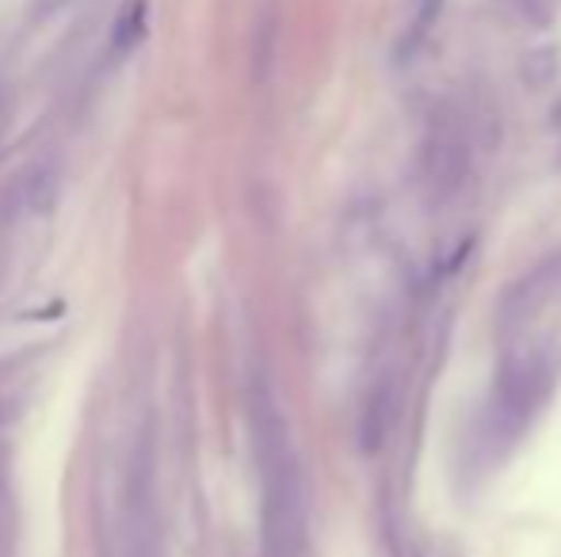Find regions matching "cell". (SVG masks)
<instances>
[{"label": "cell", "instance_id": "1", "mask_svg": "<svg viewBox=\"0 0 561 557\" xmlns=\"http://www.w3.org/2000/svg\"><path fill=\"white\" fill-rule=\"evenodd\" d=\"M252 443H256L260 477H264V554L302 557L310 527V492L306 474L290 446V428L279 413L272 386L256 382L249 397Z\"/></svg>", "mask_w": 561, "mask_h": 557}, {"label": "cell", "instance_id": "2", "mask_svg": "<svg viewBox=\"0 0 561 557\" xmlns=\"http://www.w3.org/2000/svg\"><path fill=\"white\" fill-rule=\"evenodd\" d=\"M550 386H554V363L547 348H516L504 356L493 402V423L504 431V439L524 431V423L547 402Z\"/></svg>", "mask_w": 561, "mask_h": 557}, {"label": "cell", "instance_id": "3", "mask_svg": "<svg viewBox=\"0 0 561 557\" xmlns=\"http://www.w3.org/2000/svg\"><path fill=\"white\" fill-rule=\"evenodd\" d=\"M466 172H470V146L462 138V127L450 119H439L432 127L428 141H424V156H421L424 192L436 202H447L462 187Z\"/></svg>", "mask_w": 561, "mask_h": 557}, {"label": "cell", "instance_id": "4", "mask_svg": "<svg viewBox=\"0 0 561 557\" xmlns=\"http://www.w3.org/2000/svg\"><path fill=\"white\" fill-rule=\"evenodd\" d=\"M561 294V256H547L542 264H535L519 282H512L508 294L501 298V313H496V325L504 336L527 328L550 302Z\"/></svg>", "mask_w": 561, "mask_h": 557}, {"label": "cell", "instance_id": "5", "mask_svg": "<svg viewBox=\"0 0 561 557\" xmlns=\"http://www.w3.org/2000/svg\"><path fill=\"white\" fill-rule=\"evenodd\" d=\"M279 35H283V20L279 8L264 4L256 15V27H252V81H267L279 58Z\"/></svg>", "mask_w": 561, "mask_h": 557}, {"label": "cell", "instance_id": "6", "mask_svg": "<svg viewBox=\"0 0 561 557\" xmlns=\"http://www.w3.org/2000/svg\"><path fill=\"white\" fill-rule=\"evenodd\" d=\"M390 423H393V382L382 379L367 397V409L359 417V439H363V451H378L390 436Z\"/></svg>", "mask_w": 561, "mask_h": 557}, {"label": "cell", "instance_id": "7", "mask_svg": "<svg viewBox=\"0 0 561 557\" xmlns=\"http://www.w3.org/2000/svg\"><path fill=\"white\" fill-rule=\"evenodd\" d=\"M23 210L35 218H46L58 202V169L54 164H38V169L27 172L23 179V195H20Z\"/></svg>", "mask_w": 561, "mask_h": 557}, {"label": "cell", "instance_id": "8", "mask_svg": "<svg viewBox=\"0 0 561 557\" xmlns=\"http://www.w3.org/2000/svg\"><path fill=\"white\" fill-rule=\"evenodd\" d=\"M146 20H149V4H146V0H130V4L123 8V15L115 20L112 50L115 54L134 50V46L141 43V35H146Z\"/></svg>", "mask_w": 561, "mask_h": 557}, {"label": "cell", "instance_id": "9", "mask_svg": "<svg viewBox=\"0 0 561 557\" xmlns=\"http://www.w3.org/2000/svg\"><path fill=\"white\" fill-rule=\"evenodd\" d=\"M444 4H447V0H416L413 23H409V35H405V43H401V50L413 54L416 46H421L424 38L432 35V27H436V20H439V12H444Z\"/></svg>", "mask_w": 561, "mask_h": 557}, {"label": "cell", "instance_id": "10", "mask_svg": "<svg viewBox=\"0 0 561 557\" xmlns=\"http://www.w3.org/2000/svg\"><path fill=\"white\" fill-rule=\"evenodd\" d=\"M554 73H558V61H554V54H550V50H539V54H531V58L524 61V81L531 84V89L550 84V81H554Z\"/></svg>", "mask_w": 561, "mask_h": 557}, {"label": "cell", "instance_id": "11", "mask_svg": "<svg viewBox=\"0 0 561 557\" xmlns=\"http://www.w3.org/2000/svg\"><path fill=\"white\" fill-rule=\"evenodd\" d=\"M0 546H4V500H0Z\"/></svg>", "mask_w": 561, "mask_h": 557}]
</instances>
